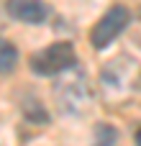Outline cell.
I'll use <instances>...</instances> for the list:
<instances>
[{
	"label": "cell",
	"mask_w": 141,
	"mask_h": 146,
	"mask_svg": "<svg viewBox=\"0 0 141 146\" xmlns=\"http://www.w3.org/2000/svg\"><path fill=\"white\" fill-rule=\"evenodd\" d=\"M126 23H128V10H126L123 5L108 8L105 15L92 26V31H90V44H92L95 49H105L116 36H121V31L126 28Z\"/></svg>",
	"instance_id": "obj_3"
},
{
	"label": "cell",
	"mask_w": 141,
	"mask_h": 146,
	"mask_svg": "<svg viewBox=\"0 0 141 146\" xmlns=\"http://www.w3.org/2000/svg\"><path fill=\"white\" fill-rule=\"evenodd\" d=\"M136 146H141V128L136 131Z\"/></svg>",
	"instance_id": "obj_7"
},
{
	"label": "cell",
	"mask_w": 141,
	"mask_h": 146,
	"mask_svg": "<svg viewBox=\"0 0 141 146\" xmlns=\"http://www.w3.org/2000/svg\"><path fill=\"white\" fill-rule=\"evenodd\" d=\"M5 10L10 18L23 21V23H41L49 15L46 3H41V0H8Z\"/></svg>",
	"instance_id": "obj_4"
},
{
	"label": "cell",
	"mask_w": 141,
	"mask_h": 146,
	"mask_svg": "<svg viewBox=\"0 0 141 146\" xmlns=\"http://www.w3.org/2000/svg\"><path fill=\"white\" fill-rule=\"evenodd\" d=\"M15 64H18V51H15V46H13L10 41L0 38V74L13 72Z\"/></svg>",
	"instance_id": "obj_5"
},
{
	"label": "cell",
	"mask_w": 141,
	"mask_h": 146,
	"mask_svg": "<svg viewBox=\"0 0 141 146\" xmlns=\"http://www.w3.org/2000/svg\"><path fill=\"white\" fill-rule=\"evenodd\" d=\"M100 80L108 90H121V92H128L139 85L141 80V64L131 56H118V59H110L103 72H100Z\"/></svg>",
	"instance_id": "obj_2"
},
{
	"label": "cell",
	"mask_w": 141,
	"mask_h": 146,
	"mask_svg": "<svg viewBox=\"0 0 141 146\" xmlns=\"http://www.w3.org/2000/svg\"><path fill=\"white\" fill-rule=\"evenodd\" d=\"M74 62H77L74 46L69 41H57V44H51V46H46L31 56V69L36 74L49 77V74H59V72L74 67Z\"/></svg>",
	"instance_id": "obj_1"
},
{
	"label": "cell",
	"mask_w": 141,
	"mask_h": 146,
	"mask_svg": "<svg viewBox=\"0 0 141 146\" xmlns=\"http://www.w3.org/2000/svg\"><path fill=\"white\" fill-rule=\"evenodd\" d=\"M116 139H118V133H116L113 126H108V123L98 126V131H95V146H116Z\"/></svg>",
	"instance_id": "obj_6"
}]
</instances>
